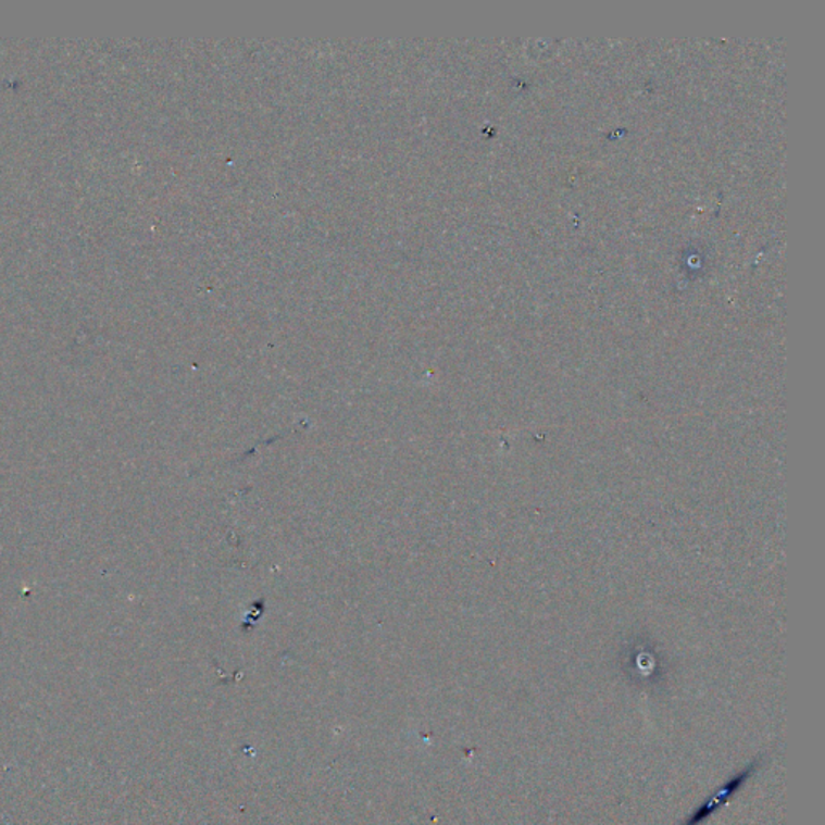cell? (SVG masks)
Listing matches in <instances>:
<instances>
[{"instance_id":"obj_1","label":"cell","mask_w":825,"mask_h":825,"mask_svg":"<svg viewBox=\"0 0 825 825\" xmlns=\"http://www.w3.org/2000/svg\"><path fill=\"white\" fill-rule=\"evenodd\" d=\"M754 770H757V763L751 764V766L747 767L743 773L738 774V776H735L733 779L727 782L726 785H723V787H721L720 790L713 795V797L708 798L707 803L701 804V807L698 808V810L695 811L690 817H688L687 823L684 825H698L700 823H703V821L707 820L708 816H711V814L716 813V811L720 810L723 804H726L727 801L733 798L735 791L740 790L741 785H743L747 779H750V776L754 773Z\"/></svg>"}]
</instances>
